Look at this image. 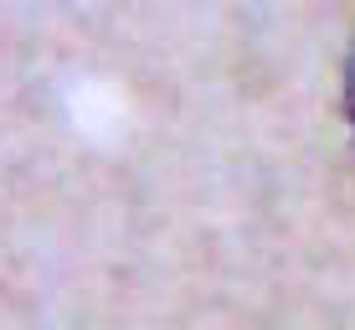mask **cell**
<instances>
[{
  "mask_svg": "<svg viewBox=\"0 0 355 330\" xmlns=\"http://www.w3.org/2000/svg\"><path fill=\"white\" fill-rule=\"evenodd\" d=\"M340 108H345V124H350V134H355V36H350L345 67H340Z\"/></svg>",
  "mask_w": 355,
  "mask_h": 330,
  "instance_id": "6da1fadb",
  "label": "cell"
}]
</instances>
